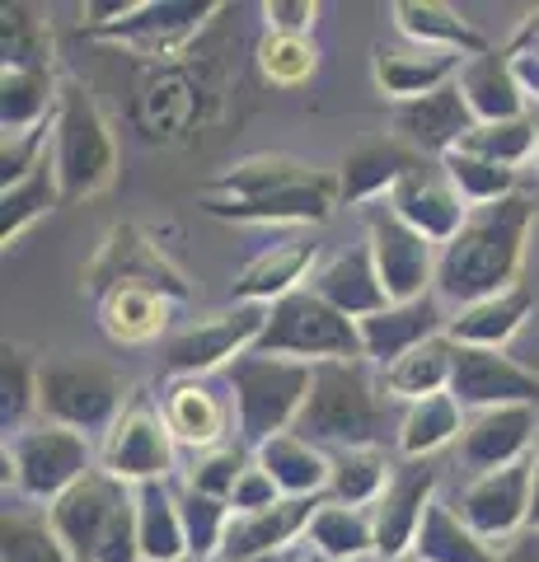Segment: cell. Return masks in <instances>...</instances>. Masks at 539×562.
Wrapping results in <instances>:
<instances>
[{"label": "cell", "mask_w": 539, "mask_h": 562, "mask_svg": "<svg viewBox=\"0 0 539 562\" xmlns=\"http://www.w3.org/2000/svg\"><path fill=\"white\" fill-rule=\"evenodd\" d=\"M535 231V202L526 192L502 198L493 206H474L460 235L446 244L437 258V295L450 314L479 305L489 295L520 286V262H526V239Z\"/></svg>", "instance_id": "obj_1"}, {"label": "cell", "mask_w": 539, "mask_h": 562, "mask_svg": "<svg viewBox=\"0 0 539 562\" xmlns=\"http://www.w3.org/2000/svg\"><path fill=\"white\" fill-rule=\"evenodd\" d=\"M202 206L239 225H324L343 206L338 173L263 155L206 183Z\"/></svg>", "instance_id": "obj_2"}, {"label": "cell", "mask_w": 539, "mask_h": 562, "mask_svg": "<svg viewBox=\"0 0 539 562\" xmlns=\"http://www.w3.org/2000/svg\"><path fill=\"white\" fill-rule=\"evenodd\" d=\"M404 422V403H394L380 384V366L371 361H324L315 366V384L301 417H295V436L324 454L334 450H361V446H385V436H398Z\"/></svg>", "instance_id": "obj_3"}, {"label": "cell", "mask_w": 539, "mask_h": 562, "mask_svg": "<svg viewBox=\"0 0 539 562\" xmlns=\"http://www.w3.org/2000/svg\"><path fill=\"white\" fill-rule=\"evenodd\" d=\"M310 384H315V366L263 357V351H245L239 361L225 366V390L235 403V441L239 446H268L272 436L295 427Z\"/></svg>", "instance_id": "obj_4"}, {"label": "cell", "mask_w": 539, "mask_h": 562, "mask_svg": "<svg viewBox=\"0 0 539 562\" xmlns=\"http://www.w3.org/2000/svg\"><path fill=\"white\" fill-rule=\"evenodd\" d=\"M52 169L61 183V202H85L103 192L117 173V146L94 94L76 80H61V103L52 117Z\"/></svg>", "instance_id": "obj_5"}, {"label": "cell", "mask_w": 539, "mask_h": 562, "mask_svg": "<svg viewBox=\"0 0 539 562\" xmlns=\"http://www.w3.org/2000/svg\"><path fill=\"white\" fill-rule=\"evenodd\" d=\"M127 403H132L127 380L109 361L47 357L38 366V413L52 427H66L80 436H94V431L109 436Z\"/></svg>", "instance_id": "obj_6"}, {"label": "cell", "mask_w": 539, "mask_h": 562, "mask_svg": "<svg viewBox=\"0 0 539 562\" xmlns=\"http://www.w3.org/2000/svg\"><path fill=\"white\" fill-rule=\"evenodd\" d=\"M254 351L305 361V366L367 361V351H361V328L347 319V314H338L328 301H319L310 286L291 291L277 305H268V324H263V333H258Z\"/></svg>", "instance_id": "obj_7"}, {"label": "cell", "mask_w": 539, "mask_h": 562, "mask_svg": "<svg viewBox=\"0 0 539 562\" xmlns=\"http://www.w3.org/2000/svg\"><path fill=\"white\" fill-rule=\"evenodd\" d=\"M90 469H99V454L90 446V436L52 427V422L24 427L5 441V479L20 487L24 502L43 506V512L57 497H66Z\"/></svg>", "instance_id": "obj_8"}, {"label": "cell", "mask_w": 539, "mask_h": 562, "mask_svg": "<svg viewBox=\"0 0 539 562\" xmlns=\"http://www.w3.org/2000/svg\"><path fill=\"white\" fill-rule=\"evenodd\" d=\"M268 324V305H231L225 314L193 328L169 333L160 347V366L169 380H206L212 371H225L245 351H254L258 333Z\"/></svg>", "instance_id": "obj_9"}, {"label": "cell", "mask_w": 539, "mask_h": 562, "mask_svg": "<svg viewBox=\"0 0 539 562\" xmlns=\"http://www.w3.org/2000/svg\"><path fill=\"white\" fill-rule=\"evenodd\" d=\"M173 460H179V441L165 427L160 403H150L146 394H132L123 417L103 436L99 469H109L127 487H142V483H169L173 469H179Z\"/></svg>", "instance_id": "obj_10"}, {"label": "cell", "mask_w": 539, "mask_h": 562, "mask_svg": "<svg viewBox=\"0 0 539 562\" xmlns=\"http://www.w3.org/2000/svg\"><path fill=\"white\" fill-rule=\"evenodd\" d=\"M367 244L380 268V281L390 291V305L398 301H423L437 291V258L441 249L427 235H417L408 221L394 216L390 202L367 206Z\"/></svg>", "instance_id": "obj_11"}, {"label": "cell", "mask_w": 539, "mask_h": 562, "mask_svg": "<svg viewBox=\"0 0 539 562\" xmlns=\"http://www.w3.org/2000/svg\"><path fill=\"white\" fill-rule=\"evenodd\" d=\"M132 502V487L117 483L109 469H90L85 479L66 492V497H57L47 506V520L52 530H57V539L66 543V553H71L76 562H94L103 539H109L117 512Z\"/></svg>", "instance_id": "obj_12"}, {"label": "cell", "mask_w": 539, "mask_h": 562, "mask_svg": "<svg viewBox=\"0 0 539 562\" xmlns=\"http://www.w3.org/2000/svg\"><path fill=\"white\" fill-rule=\"evenodd\" d=\"M530 483H535V454L512 464V469L483 473V479L469 483L450 506H456L460 520L479 539H489L493 549L497 543L507 549L512 539H520L530 530Z\"/></svg>", "instance_id": "obj_13"}, {"label": "cell", "mask_w": 539, "mask_h": 562, "mask_svg": "<svg viewBox=\"0 0 539 562\" xmlns=\"http://www.w3.org/2000/svg\"><path fill=\"white\" fill-rule=\"evenodd\" d=\"M450 394L464 413H489V408H539V375L530 366L512 361L507 351L489 347H460L456 342V375Z\"/></svg>", "instance_id": "obj_14"}, {"label": "cell", "mask_w": 539, "mask_h": 562, "mask_svg": "<svg viewBox=\"0 0 539 562\" xmlns=\"http://www.w3.org/2000/svg\"><path fill=\"white\" fill-rule=\"evenodd\" d=\"M431 492H437V469L427 460H404L394 469L390 487L380 492V502L371 506L375 520V558L380 562H404L413 558L417 530L431 512Z\"/></svg>", "instance_id": "obj_15"}, {"label": "cell", "mask_w": 539, "mask_h": 562, "mask_svg": "<svg viewBox=\"0 0 539 562\" xmlns=\"http://www.w3.org/2000/svg\"><path fill=\"white\" fill-rule=\"evenodd\" d=\"M109 286H150L169 301H188V281L179 268H169L165 254L136 231V225H113L99 258L90 262V291L103 295Z\"/></svg>", "instance_id": "obj_16"}, {"label": "cell", "mask_w": 539, "mask_h": 562, "mask_svg": "<svg viewBox=\"0 0 539 562\" xmlns=\"http://www.w3.org/2000/svg\"><path fill=\"white\" fill-rule=\"evenodd\" d=\"M479 127L469 99L460 94V85L450 80L441 90H431L423 99H408V103H394V136L413 146L423 160H446L450 150L464 146V136Z\"/></svg>", "instance_id": "obj_17"}, {"label": "cell", "mask_w": 539, "mask_h": 562, "mask_svg": "<svg viewBox=\"0 0 539 562\" xmlns=\"http://www.w3.org/2000/svg\"><path fill=\"white\" fill-rule=\"evenodd\" d=\"M535 441H539V408H489V413H469L456 454L474 479H483V473L530 460L539 450Z\"/></svg>", "instance_id": "obj_18"}, {"label": "cell", "mask_w": 539, "mask_h": 562, "mask_svg": "<svg viewBox=\"0 0 539 562\" xmlns=\"http://www.w3.org/2000/svg\"><path fill=\"white\" fill-rule=\"evenodd\" d=\"M390 206L398 221H408L417 235H427L437 249H446L450 239L460 235V225L469 221V206L460 198V188L450 183V173L441 160H423L404 183L390 192Z\"/></svg>", "instance_id": "obj_19"}, {"label": "cell", "mask_w": 539, "mask_h": 562, "mask_svg": "<svg viewBox=\"0 0 539 562\" xmlns=\"http://www.w3.org/2000/svg\"><path fill=\"white\" fill-rule=\"evenodd\" d=\"M361 351H367L371 366H394L398 357H408L413 347H423L431 338H441L450 328V314L441 305V295L431 291L423 301H398V305H385L371 319H361Z\"/></svg>", "instance_id": "obj_20"}, {"label": "cell", "mask_w": 539, "mask_h": 562, "mask_svg": "<svg viewBox=\"0 0 539 562\" xmlns=\"http://www.w3.org/2000/svg\"><path fill=\"white\" fill-rule=\"evenodd\" d=\"M160 413H165L169 436L193 454L225 446L235 427V403L216 394L206 380H169L160 394Z\"/></svg>", "instance_id": "obj_21"}, {"label": "cell", "mask_w": 539, "mask_h": 562, "mask_svg": "<svg viewBox=\"0 0 539 562\" xmlns=\"http://www.w3.org/2000/svg\"><path fill=\"white\" fill-rule=\"evenodd\" d=\"M417 165H423V155H417L413 146H404L398 136L361 140L357 150L343 155V165H338V192H343L347 206L390 202V192L404 183Z\"/></svg>", "instance_id": "obj_22"}, {"label": "cell", "mask_w": 539, "mask_h": 562, "mask_svg": "<svg viewBox=\"0 0 539 562\" xmlns=\"http://www.w3.org/2000/svg\"><path fill=\"white\" fill-rule=\"evenodd\" d=\"M310 291L334 305L338 314H347L352 324L371 319V314H380L390 305V291H385L380 268L371 258V244H357V249H343L328 262H319V272L310 277Z\"/></svg>", "instance_id": "obj_23"}, {"label": "cell", "mask_w": 539, "mask_h": 562, "mask_svg": "<svg viewBox=\"0 0 539 562\" xmlns=\"http://www.w3.org/2000/svg\"><path fill=\"white\" fill-rule=\"evenodd\" d=\"M315 258H319V244L310 235H291L282 244H272V249H263L254 262H245V272L235 277V305H277L282 295L310 286L305 272L315 277Z\"/></svg>", "instance_id": "obj_24"}, {"label": "cell", "mask_w": 539, "mask_h": 562, "mask_svg": "<svg viewBox=\"0 0 539 562\" xmlns=\"http://www.w3.org/2000/svg\"><path fill=\"white\" fill-rule=\"evenodd\" d=\"M324 497H287L277 502L272 512H254V516H231V530H225L221 558L216 562H249L277 549H291L301 535H310V520H315Z\"/></svg>", "instance_id": "obj_25"}, {"label": "cell", "mask_w": 539, "mask_h": 562, "mask_svg": "<svg viewBox=\"0 0 539 562\" xmlns=\"http://www.w3.org/2000/svg\"><path fill=\"white\" fill-rule=\"evenodd\" d=\"M460 94L469 99V109H474L479 122H516V117H530L526 109V80H520L516 61L507 52H479V57H469L460 66Z\"/></svg>", "instance_id": "obj_26"}, {"label": "cell", "mask_w": 539, "mask_h": 562, "mask_svg": "<svg viewBox=\"0 0 539 562\" xmlns=\"http://www.w3.org/2000/svg\"><path fill=\"white\" fill-rule=\"evenodd\" d=\"M464 57L456 52H427V47H375V85L394 103L423 99L431 90H441L460 76Z\"/></svg>", "instance_id": "obj_27"}, {"label": "cell", "mask_w": 539, "mask_h": 562, "mask_svg": "<svg viewBox=\"0 0 539 562\" xmlns=\"http://www.w3.org/2000/svg\"><path fill=\"white\" fill-rule=\"evenodd\" d=\"M535 314V295L530 286H512V291H502V295H489V301H479V305H464L450 314V328H446V338L450 342H460V347H489V351H502L507 347L520 324H526Z\"/></svg>", "instance_id": "obj_28"}, {"label": "cell", "mask_w": 539, "mask_h": 562, "mask_svg": "<svg viewBox=\"0 0 539 562\" xmlns=\"http://www.w3.org/2000/svg\"><path fill=\"white\" fill-rule=\"evenodd\" d=\"M394 24L413 47H427V52H456L464 61L479 57V52H489V38H483L464 14L441 5V0H398Z\"/></svg>", "instance_id": "obj_29"}, {"label": "cell", "mask_w": 539, "mask_h": 562, "mask_svg": "<svg viewBox=\"0 0 539 562\" xmlns=\"http://www.w3.org/2000/svg\"><path fill=\"white\" fill-rule=\"evenodd\" d=\"M169 305H173L169 295L150 286H109L99 295V324L113 342L146 347L169 333Z\"/></svg>", "instance_id": "obj_30"}, {"label": "cell", "mask_w": 539, "mask_h": 562, "mask_svg": "<svg viewBox=\"0 0 539 562\" xmlns=\"http://www.w3.org/2000/svg\"><path fill=\"white\" fill-rule=\"evenodd\" d=\"M212 14V5H193V0H165V5H127L123 20L99 24L103 38H123L136 47H179L188 33H198V24Z\"/></svg>", "instance_id": "obj_31"}, {"label": "cell", "mask_w": 539, "mask_h": 562, "mask_svg": "<svg viewBox=\"0 0 539 562\" xmlns=\"http://www.w3.org/2000/svg\"><path fill=\"white\" fill-rule=\"evenodd\" d=\"M254 464L277 483L282 497H324L328 492V454L295 431H282L268 446H258Z\"/></svg>", "instance_id": "obj_32"}, {"label": "cell", "mask_w": 539, "mask_h": 562, "mask_svg": "<svg viewBox=\"0 0 539 562\" xmlns=\"http://www.w3.org/2000/svg\"><path fill=\"white\" fill-rule=\"evenodd\" d=\"M450 375H456V342L446 338H431L423 347H413L408 357H398L394 366L380 371V384L394 403H423V398H437V394H450Z\"/></svg>", "instance_id": "obj_33"}, {"label": "cell", "mask_w": 539, "mask_h": 562, "mask_svg": "<svg viewBox=\"0 0 539 562\" xmlns=\"http://www.w3.org/2000/svg\"><path fill=\"white\" fill-rule=\"evenodd\" d=\"M61 80L52 70H5L0 76V127L5 136H29L57 117Z\"/></svg>", "instance_id": "obj_34"}, {"label": "cell", "mask_w": 539, "mask_h": 562, "mask_svg": "<svg viewBox=\"0 0 539 562\" xmlns=\"http://www.w3.org/2000/svg\"><path fill=\"white\" fill-rule=\"evenodd\" d=\"M394 460L385 446H361V450H334L328 454V502L338 506H371L380 502V492L394 479Z\"/></svg>", "instance_id": "obj_35"}, {"label": "cell", "mask_w": 539, "mask_h": 562, "mask_svg": "<svg viewBox=\"0 0 539 562\" xmlns=\"http://www.w3.org/2000/svg\"><path fill=\"white\" fill-rule=\"evenodd\" d=\"M464 408L456 403V394H437V398H423V403H408L404 422H398V436L394 446L404 460H431L437 450L446 446H460L464 436Z\"/></svg>", "instance_id": "obj_36"}, {"label": "cell", "mask_w": 539, "mask_h": 562, "mask_svg": "<svg viewBox=\"0 0 539 562\" xmlns=\"http://www.w3.org/2000/svg\"><path fill=\"white\" fill-rule=\"evenodd\" d=\"M305 539H310V553L319 562L371 558L375 553V520H371L367 506H338V502L324 497Z\"/></svg>", "instance_id": "obj_37"}, {"label": "cell", "mask_w": 539, "mask_h": 562, "mask_svg": "<svg viewBox=\"0 0 539 562\" xmlns=\"http://www.w3.org/2000/svg\"><path fill=\"white\" fill-rule=\"evenodd\" d=\"M136 535H142V562H173L188 553L183 516L173 483H142L136 487Z\"/></svg>", "instance_id": "obj_38"}, {"label": "cell", "mask_w": 539, "mask_h": 562, "mask_svg": "<svg viewBox=\"0 0 539 562\" xmlns=\"http://www.w3.org/2000/svg\"><path fill=\"white\" fill-rule=\"evenodd\" d=\"M413 558L417 562H497V549L489 539H479L474 530H469L456 506L431 502L423 530H417Z\"/></svg>", "instance_id": "obj_39"}, {"label": "cell", "mask_w": 539, "mask_h": 562, "mask_svg": "<svg viewBox=\"0 0 539 562\" xmlns=\"http://www.w3.org/2000/svg\"><path fill=\"white\" fill-rule=\"evenodd\" d=\"M52 206H61V183L52 169V155L29 173V179L0 188V239H20L33 221H43Z\"/></svg>", "instance_id": "obj_40"}, {"label": "cell", "mask_w": 539, "mask_h": 562, "mask_svg": "<svg viewBox=\"0 0 539 562\" xmlns=\"http://www.w3.org/2000/svg\"><path fill=\"white\" fill-rule=\"evenodd\" d=\"M0 562H76L66 543L52 530L47 512H24V506H5L0 516Z\"/></svg>", "instance_id": "obj_41"}, {"label": "cell", "mask_w": 539, "mask_h": 562, "mask_svg": "<svg viewBox=\"0 0 539 562\" xmlns=\"http://www.w3.org/2000/svg\"><path fill=\"white\" fill-rule=\"evenodd\" d=\"M0 57L5 70H52V33L33 5L0 10Z\"/></svg>", "instance_id": "obj_42"}, {"label": "cell", "mask_w": 539, "mask_h": 562, "mask_svg": "<svg viewBox=\"0 0 539 562\" xmlns=\"http://www.w3.org/2000/svg\"><path fill=\"white\" fill-rule=\"evenodd\" d=\"M179 497V516H183V535H188V553L193 558H221V543H225V530H231V516L235 506L221 502V497H206L198 487H173Z\"/></svg>", "instance_id": "obj_43"}, {"label": "cell", "mask_w": 539, "mask_h": 562, "mask_svg": "<svg viewBox=\"0 0 539 562\" xmlns=\"http://www.w3.org/2000/svg\"><path fill=\"white\" fill-rule=\"evenodd\" d=\"M469 155H479V160H493L502 169H520L539 150V127H535V113L530 117H516V122H479L474 132L464 136Z\"/></svg>", "instance_id": "obj_44"}, {"label": "cell", "mask_w": 539, "mask_h": 562, "mask_svg": "<svg viewBox=\"0 0 539 562\" xmlns=\"http://www.w3.org/2000/svg\"><path fill=\"white\" fill-rule=\"evenodd\" d=\"M441 165H446L450 183L460 188V198L469 206H493L502 198H516V169H502L493 160H479V155H469V150H450Z\"/></svg>", "instance_id": "obj_45"}, {"label": "cell", "mask_w": 539, "mask_h": 562, "mask_svg": "<svg viewBox=\"0 0 539 562\" xmlns=\"http://www.w3.org/2000/svg\"><path fill=\"white\" fill-rule=\"evenodd\" d=\"M254 464V450L249 446H239V441H225L216 450H202L193 454V464H188V487H198L206 492V497H221V502H231L235 497V483L245 479V469Z\"/></svg>", "instance_id": "obj_46"}, {"label": "cell", "mask_w": 539, "mask_h": 562, "mask_svg": "<svg viewBox=\"0 0 539 562\" xmlns=\"http://www.w3.org/2000/svg\"><path fill=\"white\" fill-rule=\"evenodd\" d=\"M319 66V52L310 38H291V33H268L263 43H258V70L282 85V90H295V85H305L315 76Z\"/></svg>", "instance_id": "obj_47"}, {"label": "cell", "mask_w": 539, "mask_h": 562, "mask_svg": "<svg viewBox=\"0 0 539 562\" xmlns=\"http://www.w3.org/2000/svg\"><path fill=\"white\" fill-rule=\"evenodd\" d=\"M38 408V366H29L24 351L5 347L0 361V422L5 431H24V417Z\"/></svg>", "instance_id": "obj_48"}, {"label": "cell", "mask_w": 539, "mask_h": 562, "mask_svg": "<svg viewBox=\"0 0 539 562\" xmlns=\"http://www.w3.org/2000/svg\"><path fill=\"white\" fill-rule=\"evenodd\" d=\"M277 502H287L282 492H277V483L268 479L258 464H249L245 469V479L235 483V497H231V506H235V516H254V512H272Z\"/></svg>", "instance_id": "obj_49"}, {"label": "cell", "mask_w": 539, "mask_h": 562, "mask_svg": "<svg viewBox=\"0 0 539 562\" xmlns=\"http://www.w3.org/2000/svg\"><path fill=\"white\" fill-rule=\"evenodd\" d=\"M263 14H268V33H291V38H310L319 5H315V0H268Z\"/></svg>", "instance_id": "obj_50"}, {"label": "cell", "mask_w": 539, "mask_h": 562, "mask_svg": "<svg viewBox=\"0 0 539 562\" xmlns=\"http://www.w3.org/2000/svg\"><path fill=\"white\" fill-rule=\"evenodd\" d=\"M497 562H539V535L526 530L520 539H512L507 549H497Z\"/></svg>", "instance_id": "obj_51"}, {"label": "cell", "mask_w": 539, "mask_h": 562, "mask_svg": "<svg viewBox=\"0 0 539 562\" xmlns=\"http://www.w3.org/2000/svg\"><path fill=\"white\" fill-rule=\"evenodd\" d=\"M249 562H310V549H301V543H291V549H277V553L249 558Z\"/></svg>", "instance_id": "obj_52"}, {"label": "cell", "mask_w": 539, "mask_h": 562, "mask_svg": "<svg viewBox=\"0 0 539 562\" xmlns=\"http://www.w3.org/2000/svg\"><path fill=\"white\" fill-rule=\"evenodd\" d=\"M530 530L539 535V450H535V483H530Z\"/></svg>", "instance_id": "obj_53"}, {"label": "cell", "mask_w": 539, "mask_h": 562, "mask_svg": "<svg viewBox=\"0 0 539 562\" xmlns=\"http://www.w3.org/2000/svg\"><path fill=\"white\" fill-rule=\"evenodd\" d=\"M173 562H212V558H193V553H183V558H173Z\"/></svg>", "instance_id": "obj_54"}, {"label": "cell", "mask_w": 539, "mask_h": 562, "mask_svg": "<svg viewBox=\"0 0 539 562\" xmlns=\"http://www.w3.org/2000/svg\"><path fill=\"white\" fill-rule=\"evenodd\" d=\"M530 85H535V94H539V66H535V76H530Z\"/></svg>", "instance_id": "obj_55"}, {"label": "cell", "mask_w": 539, "mask_h": 562, "mask_svg": "<svg viewBox=\"0 0 539 562\" xmlns=\"http://www.w3.org/2000/svg\"><path fill=\"white\" fill-rule=\"evenodd\" d=\"M347 562H380V558H375V553H371V558H347Z\"/></svg>", "instance_id": "obj_56"}, {"label": "cell", "mask_w": 539, "mask_h": 562, "mask_svg": "<svg viewBox=\"0 0 539 562\" xmlns=\"http://www.w3.org/2000/svg\"><path fill=\"white\" fill-rule=\"evenodd\" d=\"M535 127H539V109H535ZM535 169H539V150H535Z\"/></svg>", "instance_id": "obj_57"}, {"label": "cell", "mask_w": 539, "mask_h": 562, "mask_svg": "<svg viewBox=\"0 0 539 562\" xmlns=\"http://www.w3.org/2000/svg\"><path fill=\"white\" fill-rule=\"evenodd\" d=\"M310 562H319V558H315V553H310Z\"/></svg>", "instance_id": "obj_58"}, {"label": "cell", "mask_w": 539, "mask_h": 562, "mask_svg": "<svg viewBox=\"0 0 539 562\" xmlns=\"http://www.w3.org/2000/svg\"><path fill=\"white\" fill-rule=\"evenodd\" d=\"M404 562H417V558H404Z\"/></svg>", "instance_id": "obj_59"}]
</instances>
